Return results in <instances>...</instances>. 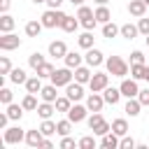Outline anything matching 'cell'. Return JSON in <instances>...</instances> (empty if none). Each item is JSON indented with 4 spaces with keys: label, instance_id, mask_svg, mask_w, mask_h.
I'll return each mask as SVG.
<instances>
[{
    "label": "cell",
    "instance_id": "cell-1",
    "mask_svg": "<svg viewBox=\"0 0 149 149\" xmlns=\"http://www.w3.org/2000/svg\"><path fill=\"white\" fill-rule=\"evenodd\" d=\"M105 65H107V72H109L112 77H126V74H128V63H126L121 56H109V58L105 61Z\"/></svg>",
    "mask_w": 149,
    "mask_h": 149
},
{
    "label": "cell",
    "instance_id": "cell-2",
    "mask_svg": "<svg viewBox=\"0 0 149 149\" xmlns=\"http://www.w3.org/2000/svg\"><path fill=\"white\" fill-rule=\"evenodd\" d=\"M77 19H79V23H81L86 30H93V28H95V23H98V19H95V12H93L91 7H86V5H79Z\"/></svg>",
    "mask_w": 149,
    "mask_h": 149
},
{
    "label": "cell",
    "instance_id": "cell-3",
    "mask_svg": "<svg viewBox=\"0 0 149 149\" xmlns=\"http://www.w3.org/2000/svg\"><path fill=\"white\" fill-rule=\"evenodd\" d=\"M63 16H65V12H61V9H47L44 14H42V26L44 28H56V26H61V21H63Z\"/></svg>",
    "mask_w": 149,
    "mask_h": 149
},
{
    "label": "cell",
    "instance_id": "cell-4",
    "mask_svg": "<svg viewBox=\"0 0 149 149\" xmlns=\"http://www.w3.org/2000/svg\"><path fill=\"white\" fill-rule=\"evenodd\" d=\"M72 77H74V74H72V68L65 65V68L54 70V74H51L49 79H51V84H56V86H68V84L72 81Z\"/></svg>",
    "mask_w": 149,
    "mask_h": 149
},
{
    "label": "cell",
    "instance_id": "cell-5",
    "mask_svg": "<svg viewBox=\"0 0 149 149\" xmlns=\"http://www.w3.org/2000/svg\"><path fill=\"white\" fill-rule=\"evenodd\" d=\"M88 86H91V91H93V93H100V91H105V88L109 86V74H105V72H95V74L91 77Z\"/></svg>",
    "mask_w": 149,
    "mask_h": 149
},
{
    "label": "cell",
    "instance_id": "cell-6",
    "mask_svg": "<svg viewBox=\"0 0 149 149\" xmlns=\"http://www.w3.org/2000/svg\"><path fill=\"white\" fill-rule=\"evenodd\" d=\"M21 47V37L14 35V33H2L0 37V49L2 51H12V49H19Z\"/></svg>",
    "mask_w": 149,
    "mask_h": 149
},
{
    "label": "cell",
    "instance_id": "cell-7",
    "mask_svg": "<svg viewBox=\"0 0 149 149\" xmlns=\"http://www.w3.org/2000/svg\"><path fill=\"white\" fill-rule=\"evenodd\" d=\"M119 88H121V95H123V98H137V93H140L137 79H133V77H130V79H123Z\"/></svg>",
    "mask_w": 149,
    "mask_h": 149
},
{
    "label": "cell",
    "instance_id": "cell-8",
    "mask_svg": "<svg viewBox=\"0 0 149 149\" xmlns=\"http://www.w3.org/2000/svg\"><path fill=\"white\" fill-rule=\"evenodd\" d=\"M21 140H26V133L19 126H12L5 130V144H19Z\"/></svg>",
    "mask_w": 149,
    "mask_h": 149
},
{
    "label": "cell",
    "instance_id": "cell-9",
    "mask_svg": "<svg viewBox=\"0 0 149 149\" xmlns=\"http://www.w3.org/2000/svg\"><path fill=\"white\" fill-rule=\"evenodd\" d=\"M81 86H84V84H79V81H74V84L70 81V84L65 86V95H68L72 102L81 100V98H84V88H81Z\"/></svg>",
    "mask_w": 149,
    "mask_h": 149
},
{
    "label": "cell",
    "instance_id": "cell-10",
    "mask_svg": "<svg viewBox=\"0 0 149 149\" xmlns=\"http://www.w3.org/2000/svg\"><path fill=\"white\" fill-rule=\"evenodd\" d=\"M86 112H88V107H84V105H72L70 112H68V119H70L72 123H79V121L86 119Z\"/></svg>",
    "mask_w": 149,
    "mask_h": 149
},
{
    "label": "cell",
    "instance_id": "cell-11",
    "mask_svg": "<svg viewBox=\"0 0 149 149\" xmlns=\"http://www.w3.org/2000/svg\"><path fill=\"white\" fill-rule=\"evenodd\" d=\"M102 105H105V98H102L100 93H93V91H91V95L86 98V107H88V112H100Z\"/></svg>",
    "mask_w": 149,
    "mask_h": 149
},
{
    "label": "cell",
    "instance_id": "cell-12",
    "mask_svg": "<svg viewBox=\"0 0 149 149\" xmlns=\"http://www.w3.org/2000/svg\"><path fill=\"white\" fill-rule=\"evenodd\" d=\"M42 140H44V133L37 128V130H26V144L28 147H42Z\"/></svg>",
    "mask_w": 149,
    "mask_h": 149
},
{
    "label": "cell",
    "instance_id": "cell-13",
    "mask_svg": "<svg viewBox=\"0 0 149 149\" xmlns=\"http://www.w3.org/2000/svg\"><path fill=\"white\" fill-rule=\"evenodd\" d=\"M84 58H86V63H88L91 68H98V65L105 61V58H102V51H100V49H93V47L86 49V56H84Z\"/></svg>",
    "mask_w": 149,
    "mask_h": 149
},
{
    "label": "cell",
    "instance_id": "cell-14",
    "mask_svg": "<svg viewBox=\"0 0 149 149\" xmlns=\"http://www.w3.org/2000/svg\"><path fill=\"white\" fill-rule=\"evenodd\" d=\"M119 142H121V140H119V135L109 130V133H105V135H102L100 147H102V149H119Z\"/></svg>",
    "mask_w": 149,
    "mask_h": 149
},
{
    "label": "cell",
    "instance_id": "cell-15",
    "mask_svg": "<svg viewBox=\"0 0 149 149\" xmlns=\"http://www.w3.org/2000/svg\"><path fill=\"white\" fill-rule=\"evenodd\" d=\"M102 98H105V102H107V105H116V102L121 100V88L107 86V88L102 91Z\"/></svg>",
    "mask_w": 149,
    "mask_h": 149
},
{
    "label": "cell",
    "instance_id": "cell-16",
    "mask_svg": "<svg viewBox=\"0 0 149 149\" xmlns=\"http://www.w3.org/2000/svg\"><path fill=\"white\" fill-rule=\"evenodd\" d=\"M128 12L140 19V16H144V12H147V2H144V0H128Z\"/></svg>",
    "mask_w": 149,
    "mask_h": 149
},
{
    "label": "cell",
    "instance_id": "cell-17",
    "mask_svg": "<svg viewBox=\"0 0 149 149\" xmlns=\"http://www.w3.org/2000/svg\"><path fill=\"white\" fill-rule=\"evenodd\" d=\"M49 54H51V56H56V58H65V54H68V47H65V42H61V40H54V42L49 44Z\"/></svg>",
    "mask_w": 149,
    "mask_h": 149
},
{
    "label": "cell",
    "instance_id": "cell-18",
    "mask_svg": "<svg viewBox=\"0 0 149 149\" xmlns=\"http://www.w3.org/2000/svg\"><path fill=\"white\" fill-rule=\"evenodd\" d=\"M58 28H61V30H65V33H74V30L79 28V21H77L74 16H70V14H65Z\"/></svg>",
    "mask_w": 149,
    "mask_h": 149
},
{
    "label": "cell",
    "instance_id": "cell-19",
    "mask_svg": "<svg viewBox=\"0 0 149 149\" xmlns=\"http://www.w3.org/2000/svg\"><path fill=\"white\" fill-rule=\"evenodd\" d=\"M91 70L88 68H84V65H79V68H74V81H79V84H88L91 81Z\"/></svg>",
    "mask_w": 149,
    "mask_h": 149
},
{
    "label": "cell",
    "instance_id": "cell-20",
    "mask_svg": "<svg viewBox=\"0 0 149 149\" xmlns=\"http://www.w3.org/2000/svg\"><path fill=\"white\" fill-rule=\"evenodd\" d=\"M56 84H49V86H42V91H40V95H42V100H47V102H56V98H58V93H56Z\"/></svg>",
    "mask_w": 149,
    "mask_h": 149
},
{
    "label": "cell",
    "instance_id": "cell-21",
    "mask_svg": "<svg viewBox=\"0 0 149 149\" xmlns=\"http://www.w3.org/2000/svg\"><path fill=\"white\" fill-rule=\"evenodd\" d=\"M112 133H116L119 137L128 135V121H126V119H114V121H112Z\"/></svg>",
    "mask_w": 149,
    "mask_h": 149
},
{
    "label": "cell",
    "instance_id": "cell-22",
    "mask_svg": "<svg viewBox=\"0 0 149 149\" xmlns=\"http://www.w3.org/2000/svg\"><path fill=\"white\" fill-rule=\"evenodd\" d=\"M40 79H42L40 74L28 77V81H26V91H28V93H40V91H42V81H40Z\"/></svg>",
    "mask_w": 149,
    "mask_h": 149
},
{
    "label": "cell",
    "instance_id": "cell-23",
    "mask_svg": "<svg viewBox=\"0 0 149 149\" xmlns=\"http://www.w3.org/2000/svg\"><path fill=\"white\" fill-rule=\"evenodd\" d=\"M54 112H56V105H54V102H47V100H44L42 105H37V114H40L42 119H51Z\"/></svg>",
    "mask_w": 149,
    "mask_h": 149
},
{
    "label": "cell",
    "instance_id": "cell-24",
    "mask_svg": "<svg viewBox=\"0 0 149 149\" xmlns=\"http://www.w3.org/2000/svg\"><path fill=\"white\" fill-rule=\"evenodd\" d=\"M42 28H44L42 21H28V23H26V35H28V37H37V35L42 33Z\"/></svg>",
    "mask_w": 149,
    "mask_h": 149
},
{
    "label": "cell",
    "instance_id": "cell-25",
    "mask_svg": "<svg viewBox=\"0 0 149 149\" xmlns=\"http://www.w3.org/2000/svg\"><path fill=\"white\" fill-rule=\"evenodd\" d=\"M63 61H65V65H68V68H72V70H74V68H79V65H81V56H79V54H77V51H68V54H65V58H63Z\"/></svg>",
    "mask_w": 149,
    "mask_h": 149
},
{
    "label": "cell",
    "instance_id": "cell-26",
    "mask_svg": "<svg viewBox=\"0 0 149 149\" xmlns=\"http://www.w3.org/2000/svg\"><path fill=\"white\" fill-rule=\"evenodd\" d=\"M140 109H142V102H140L137 98H128V102H126V114L137 116V114H140Z\"/></svg>",
    "mask_w": 149,
    "mask_h": 149
},
{
    "label": "cell",
    "instance_id": "cell-27",
    "mask_svg": "<svg viewBox=\"0 0 149 149\" xmlns=\"http://www.w3.org/2000/svg\"><path fill=\"white\" fill-rule=\"evenodd\" d=\"M95 19H98V23H107V21H112V14H109L107 5H98V9H95Z\"/></svg>",
    "mask_w": 149,
    "mask_h": 149
},
{
    "label": "cell",
    "instance_id": "cell-28",
    "mask_svg": "<svg viewBox=\"0 0 149 149\" xmlns=\"http://www.w3.org/2000/svg\"><path fill=\"white\" fill-rule=\"evenodd\" d=\"M14 16H9V14H2L0 16V33H12V28H14Z\"/></svg>",
    "mask_w": 149,
    "mask_h": 149
},
{
    "label": "cell",
    "instance_id": "cell-29",
    "mask_svg": "<svg viewBox=\"0 0 149 149\" xmlns=\"http://www.w3.org/2000/svg\"><path fill=\"white\" fill-rule=\"evenodd\" d=\"M116 33H121V28H119V26H114L112 21H107V23H102V37H107V40H112V37H116Z\"/></svg>",
    "mask_w": 149,
    "mask_h": 149
},
{
    "label": "cell",
    "instance_id": "cell-30",
    "mask_svg": "<svg viewBox=\"0 0 149 149\" xmlns=\"http://www.w3.org/2000/svg\"><path fill=\"white\" fill-rule=\"evenodd\" d=\"M7 114H9L12 121H19V119L23 116V105H14V102H9V105H7Z\"/></svg>",
    "mask_w": 149,
    "mask_h": 149
},
{
    "label": "cell",
    "instance_id": "cell-31",
    "mask_svg": "<svg viewBox=\"0 0 149 149\" xmlns=\"http://www.w3.org/2000/svg\"><path fill=\"white\" fill-rule=\"evenodd\" d=\"M144 70H147L144 63H130V77L133 79H144Z\"/></svg>",
    "mask_w": 149,
    "mask_h": 149
},
{
    "label": "cell",
    "instance_id": "cell-32",
    "mask_svg": "<svg viewBox=\"0 0 149 149\" xmlns=\"http://www.w3.org/2000/svg\"><path fill=\"white\" fill-rule=\"evenodd\" d=\"M137 33H140V30H137V26H133V23H123V26H121V37H126V40H133Z\"/></svg>",
    "mask_w": 149,
    "mask_h": 149
},
{
    "label": "cell",
    "instance_id": "cell-33",
    "mask_svg": "<svg viewBox=\"0 0 149 149\" xmlns=\"http://www.w3.org/2000/svg\"><path fill=\"white\" fill-rule=\"evenodd\" d=\"M9 79H12L14 84H26V81H28V77H26V72H23L21 68H14V70L9 72Z\"/></svg>",
    "mask_w": 149,
    "mask_h": 149
},
{
    "label": "cell",
    "instance_id": "cell-34",
    "mask_svg": "<svg viewBox=\"0 0 149 149\" xmlns=\"http://www.w3.org/2000/svg\"><path fill=\"white\" fill-rule=\"evenodd\" d=\"M56 112H70V107H72V100L68 98V95H63V98H56Z\"/></svg>",
    "mask_w": 149,
    "mask_h": 149
},
{
    "label": "cell",
    "instance_id": "cell-35",
    "mask_svg": "<svg viewBox=\"0 0 149 149\" xmlns=\"http://www.w3.org/2000/svg\"><path fill=\"white\" fill-rule=\"evenodd\" d=\"M70 130H72V121L70 119H63V121H58L56 123V133L63 137V135H70Z\"/></svg>",
    "mask_w": 149,
    "mask_h": 149
},
{
    "label": "cell",
    "instance_id": "cell-36",
    "mask_svg": "<svg viewBox=\"0 0 149 149\" xmlns=\"http://www.w3.org/2000/svg\"><path fill=\"white\" fill-rule=\"evenodd\" d=\"M77 44H79L81 49H91V47H93V35L86 30L84 35H79V37H77Z\"/></svg>",
    "mask_w": 149,
    "mask_h": 149
},
{
    "label": "cell",
    "instance_id": "cell-37",
    "mask_svg": "<svg viewBox=\"0 0 149 149\" xmlns=\"http://www.w3.org/2000/svg\"><path fill=\"white\" fill-rule=\"evenodd\" d=\"M42 63H47V61H44V56H42L40 51H35V54H30V56H28V65H30L33 70H37Z\"/></svg>",
    "mask_w": 149,
    "mask_h": 149
},
{
    "label": "cell",
    "instance_id": "cell-38",
    "mask_svg": "<svg viewBox=\"0 0 149 149\" xmlns=\"http://www.w3.org/2000/svg\"><path fill=\"white\" fill-rule=\"evenodd\" d=\"M21 105H23V109H28V112L37 109V98H35V93H28V95L21 100Z\"/></svg>",
    "mask_w": 149,
    "mask_h": 149
},
{
    "label": "cell",
    "instance_id": "cell-39",
    "mask_svg": "<svg viewBox=\"0 0 149 149\" xmlns=\"http://www.w3.org/2000/svg\"><path fill=\"white\" fill-rule=\"evenodd\" d=\"M40 130L44 133V137H49V135H54V133H56V123H54L51 119H42V126H40Z\"/></svg>",
    "mask_w": 149,
    "mask_h": 149
},
{
    "label": "cell",
    "instance_id": "cell-40",
    "mask_svg": "<svg viewBox=\"0 0 149 149\" xmlns=\"http://www.w3.org/2000/svg\"><path fill=\"white\" fill-rule=\"evenodd\" d=\"M54 70H56V68H54L51 63H42V65H40L35 72H37L40 77H51V74H54Z\"/></svg>",
    "mask_w": 149,
    "mask_h": 149
},
{
    "label": "cell",
    "instance_id": "cell-41",
    "mask_svg": "<svg viewBox=\"0 0 149 149\" xmlns=\"http://www.w3.org/2000/svg\"><path fill=\"white\" fill-rule=\"evenodd\" d=\"M77 147H81V149H93V147H95V140H93V135H84V137H79Z\"/></svg>",
    "mask_w": 149,
    "mask_h": 149
},
{
    "label": "cell",
    "instance_id": "cell-42",
    "mask_svg": "<svg viewBox=\"0 0 149 149\" xmlns=\"http://www.w3.org/2000/svg\"><path fill=\"white\" fill-rule=\"evenodd\" d=\"M12 70H14V68H12V61H9L7 56H2V58H0V74H9Z\"/></svg>",
    "mask_w": 149,
    "mask_h": 149
},
{
    "label": "cell",
    "instance_id": "cell-43",
    "mask_svg": "<svg viewBox=\"0 0 149 149\" xmlns=\"http://www.w3.org/2000/svg\"><path fill=\"white\" fill-rule=\"evenodd\" d=\"M137 144H135V140L133 137H128V135H123L121 137V142H119V149H135Z\"/></svg>",
    "mask_w": 149,
    "mask_h": 149
},
{
    "label": "cell",
    "instance_id": "cell-44",
    "mask_svg": "<svg viewBox=\"0 0 149 149\" xmlns=\"http://www.w3.org/2000/svg\"><path fill=\"white\" fill-rule=\"evenodd\" d=\"M0 102H2V105H9V102H12V91L5 88V86L0 88Z\"/></svg>",
    "mask_w": 149,
    "mask_h": 149
},
{
    "label": "cell",
    "instance_id": "cell-45",
    "mask_svg": "<svg viewBox=\"0 0 149 149\" xmlns=\"http://www.w3.org/2000/svg\"><path fill=\"white\" fill-rule=\"evenodd\" d=\"M137 30H140L142 35H149V19L140 16V21H137Z\"/></svg>",
    "mask_w": 149,
    "mask_h": 149
},
{
    "label": "cell",
    "instance_id": "cell-46",
    "mask_svg": "<svg viewBox=\"0 0 149 149\" xmlns=\"http://www.w3.org/2000/svg\"><path fill=\"white\" fill-rule=\"evenodd\" d=\"M74 147V140L70 137V135H63V140H61V149H72Z\"/></svg>",
    "mask_w": 149,
    "mask_h": 149
},
{
    "label": "cell",
    "instance_id": "cell-47",
    "mask_svg": "<svg viewBox=\"0 0 149 149\" xmlns=\"http://www.w3.org/2000/svg\"><path fill=\"white\" fill-rule=\"evenodd\" d=\"M137 100L142 102V107H144V105H149V88H142V91L137 93Z\"/></svg>",
    "mask_w": 149,
    "mask_h": 149
},
{
    "label": "cell",
    "instance_id": "cell-48",
    "mask_svg": "<svg viewBox=\"0 0 149 149\" xmlns=\"http://www.w3.org/2000/svg\"><path fill=\"white\" fill-rule=\"evenodd\" d=\"M130 63H144V54L142 51H133L130 54Z\"/></svg>",
    "mask_w": 149,
    "mask_h": 149
},
{
    "label": "cell",
    "instance_id": "cell-49",
    "mask_svg": "<svg viewBox=\"0 0 149 149\" xmlns=\"http://www.w3.org/2000/svg\"><path fill=\"white\" fill-rule=\"evenodd\" d=\"M9 5H12V0H0V12H2V14H7Z\"/></svg>",
    "mask_w": 149,
    "mask_h": 149
},
{
    "label": "cell",
    "instance_id": "cell-50",
    "mask_svg": "<svg viewBox=\"0 0 149 149\" xmlns=\"http://www.w3.org/2000/svg\"><path fill=\"white\" fill-rule=\"evenodd\" d=\"M7 121H9V114L5 112V114H0V128H5L7 126Z\"/></svg>",
    "mask_w": 149,
    "mask_h": 149
},
{
    "label": "cell",
    "instance_id": "cell-51",
    "mask_svg": "<svg viewBox=\"0 0 149 149\" xmlns=\"http://www.w3.org/2000/svg\"><path fill=\"white\" fill-rule=\"evenodd\" d=\"M61 2H63V0H47V5H49L51 9H58V7H61Z\"/></svg>",
    "mask_w": 149,
    "mask_h": 149
},
{
    "label": "cell",
    "instance_id": "cell-52",
    "mask_svg": "<svg viewBox=\"0 0 149 149\" xmlns=\"http://www.w3.org/2000/svg\"><path fill=\"white\" fill-rule=\"evenodd\" d=\"M51 147H54V144H51V140H47V137H44V140H42V149H51Z\"/></svg>",
    "mask_w": 149,
    "mask_h": 149
},
{
    "label": "cell",
    "instance_id": "cell-53",
    "mask_svg": "<svg viewBox=\"0 0 149 149\" xmlns=\"http://www.w3.org/2000/svg\"><path fill=\"white\" fill-rule=\"evenodd\" d=\"M93 2H95V5H107L109 0H93Z\"/></svg>",
    "mask_w": 149,
    "mask_h": 149
},
{
    "label": "cell",
    "instance_id": "cell-54",
    "mask_svg": "<svg viewBox=\"0 0 149 149\" xmlns=\"http://www.w3.org/2000/svg\"><path fill=\"white\" fill-rule=\"evenodd\" d=\"M144 79L149 81V65H147V70H144Z\"/></svg>",
    "mask_w": 149,
    "mask_h": 149
},
{
    "label": "cell",
    "instance_id": "cell-55",
    "mask_svg": "<svg viewBox=\"0 0 149 149\" xmlns=\"http://www.w3.org/2000/svg\"><path fill=\"white\" fill-rule=\"evenodd\" d=\"M72 5H84V0H70Z\"/></svg>",
    "mask_w": 149,
    "mask_h": 149
},
{
    "label": "cell",
    "instance_id": "cell-56",
    "mask_svg": "<svg viewBox=\"0 0 149 149\" xmlns=\"http://www.w3.org/2000/svg\"><path fill=\"white\" fill-rule=\"evenodd\" d=\"M33 2H35V5H40V2H47V0H33Z\"/></svg>",
    "mask_w": 149,
    "mask_h": 149
},
{
    "label": "cell",
    "instance_id": "cell-57",
    "mask_svg": "<svg viewBox=\"0 0 149 149\" xmlns=\"http://www.w3.org/2000/svg\"><path fill=\"white\" fill-rule=\"evenodd\" d=\"M147 47H149V35H147Z\"/></svg>",
    "mask_w": 149,
    "mask_h": 149
},
{
    "label": "cell",
    "instance_id": "cell-58",
    "mask_svg": "<svg viewBox=\"0 0 149 149\" xmlns=\"http://www.w3.org/2000/svg\"><path fill=\"white\" fill-rule=\"evenodd\" d=\"M144 2H147V5H149V0H144Z\"/></svg>",
    "mask_w": 149,
    "mask_h": 149
}]
</instances>
